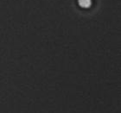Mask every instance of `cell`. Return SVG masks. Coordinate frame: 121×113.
<instances>
[{
	"label": "cell",
	"instance_id": "obj_1",
	"mask_svg": "<svg viewBox=\"0 0 121 113\" xmlns=\"http://www.w3.org/2000/svg\"><path fill=\"white\" fill-rule=\"evenodd\" d=\"M79 4L83 8H88L91 5V0H78Z\"/></svg>",
	"mask_w": 121,
	"mask_h": 113
}]
</instances>
